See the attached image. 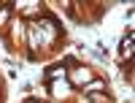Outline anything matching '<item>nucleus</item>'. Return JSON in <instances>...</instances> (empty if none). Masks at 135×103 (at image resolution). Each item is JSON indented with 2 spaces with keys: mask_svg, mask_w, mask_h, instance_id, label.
Returning a JSON list of instances; mask_svg holds the SVG:
<instances>
[{
  "mask_svg": "<svg viewBox=\"0 0 135 103\" xmlns=\"http://www.w3.org/2000/svg\"><path fill=\"white\" fill-rule=\"evenodd\" d=\"M25 19V60L51 62L68 46V30L46 3H14Z\"/></svg>",
  "mask_w": 135,
  "mask_h": 103,
  "instance_id": "1",
  "label": "nucleus"
},
{
  "mask_svg": "<svg viewBox=\"0 0 135 103\" xmlns=\"http://www.w3.org/2000/svg\"><path fill=\"white\" fill-rule=\"evenodd\" d=\"M108 8H111L108 3H73V6H65V16L78 25H97Z\"/></svg>",
  "mask_w": 135,
  "mask_h": 103,
  "instance_id": "2",
  "label": "nucleus"
},
{
  "mask_svg": "<svg viewBox=\"0 0 135 103\" xmlns=\"http://www.w3.org/2000/svg\"><path fill=\"white\" fill-rule=\"evenodd\" d=\"M116 62H119L122 79H124L127 84H132V27H127V33L122 35L119 54H116Z\"/></svg>",
  "mask_w": 135,
  "mask_h": 103,
  "instance_id": "3",
  "label": "nucleus"
}]
</instances>
